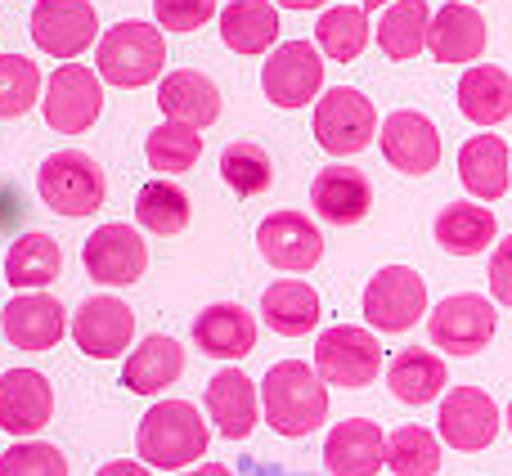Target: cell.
<instances>
[{"label": "cell", "instance_id": "cell-21", "mask_svg": "<svg viewBox=\"0 0 512 476\" xmlns=\"http://www.w3.org/2000/svg\"><path fill=\"white\" fill-rule=\"evenodd\" d=\"M310 203L328 225H360L373 207V185L360 167H324L310 185Z\"/></svg>", "mask_w": 512, "mask_h": 476}, {"label": "cell", "instance_id": "cell-41", "mask_svg": "<svg viewBox=\"0 0 512 476\" xmlns=\"http://www.w3.org/2000/svg\"><path fill=\"white\" fill-rule=\"evenodd\" d=\"M153 18L162 32H198L216 18V0H153Z\"/></svg>", "mask_w": 512, "mask_h": 476}, {"label": "cell", "instance_id": "cell-47", "mask_svg": "<svg viewBox=\"0 0 512 476\" xmlns=\"http://www.w3.org/2000/svg\"><path fill=\"white\" fill-rule=\"evenodd\" d=\"M364 9H382V5H396V0H360Z\"/></svg>", "mask_w": 512, "mask_h": 476}, {"label": "cell", "instance_id": "cell-2", "mask_svg": "<svg viewBox=\"0 0 512 476\" xmlns=\"http://www.w3.org/2000/svg\"><path fill=\"white\" fill-rule=\"evenodd\" d=\"M207 441H212V432H207L198 405H189V400H158L140 418L135 450H140V463H149V468L180 472L203 459Z\"/></svg>", "mask_w": 512, "mask_h": 476}, {"label": "cell", "instance_id": "cell-24", "mask_svg": "<svg viewBox=\"0 0 512 476\" xmlns=\"http://www.w3.org/2000/svg\"><path fill=\"white\" fill-rule=\"evenodd\" d=\"M427 50L441 63H472L486 54V18L468 5V0H450L445 9L432 14V32H427Z\"/></svg>", "mask_w": 512, "mask_h": 476}, {"label": "cell", "instance_id": "cell-16", "mask_svg": "<svg viewBox=\"0 0 512 476\" xmlns=\"http://www.w3.org/2000/svg\"><path fill=\"white\" fill-rule=\"evenodd\" d=\"M0 333L9 337V346L18 351H50L59 346V337L68 333V315L54 297L45 292H18L5 310H0Z\"/></svg>", "mask_w": 512, "mask_h": 476}, {"label": "cell", "instance_id": "cell-44", "mask_svg": "<svg viewBox=\"0 0 512 476\" xmlns=\"http://www.w3.org/2000/svg\"><path fill=\"white\" fill-rule=\"evenodd\" d=\"M185 476H234V472L221 468V463H198V468H189Z\"/></svg>", "mask_w": 512, "mask_h": 476}, {"label": "cell", "instance_id": "cell-49", "mask_svg": "<svg viewBox=\"0 0 512 476\" xmlns=\"http://www.w3.org/2000/svg\"><path fill=\"white\" fill-rule=\"evenodd\" d=\"M468 5H472V0H468Z\"/></svg>", "mask_w": 512, "mask_h": 476}, {"label": "cell", "instance_id": "cell-7", "mask_svg": "<svg viewBox=\"0 0 512 476\" xmlns=\"http://www.w3.org/2000/svg\"><path fill=\"white\" fill-rule=\"evenodd\" d=\"M315 369H319V378L333 382V387L360 391L382 373V346L369 328L333 324V328H324L315 342Z\"/></svg>", "mask_w": 512, "mask_h": 476}, {"label": "cell", "instance_id": "cell-15", "mask_svg": "<svg viewBox=\"0 0 512 476\" xmlns=\"http://www.w3.org/2000/svg\"><path fill=\"white\" fill-rule=\"evenodd\" d=\"M382 158L400 171V176H427L441 162V131L432 126V117L400 108V113L382 117Z\"/></svg>", "mask_w": 512, "mask_h": 476}, {"label": "cell", "instance_id": "cell-25", "mask_svg": "<svg viewBox=\"0 0 512 476\" xmlns=\"http://www.w3.org/2000/svg\"><path fill=\"white\" fill-rule=\"evenodd\" d=\"M158 104L171 122H185L194 131H207V126L221 117V90H216L212 77L194 68H180V72H167L158 86Z\"/></svg>", "mask_w": 512, "mask_h": 476}, {"label": "cell", "instance_id": "cell-26", "mask_svg": "<svg viewBox=\"0 0 512 476\" xmlns=\"http://www.w3.org/2000/svg\"><path fill=\"white\" fill-rule=\"evenodd\" d=\"M180 373H185V346L167 333H153L126 355L122 382H126V391H135V396H158V391H167Z\"/></svg>", "mask_w": 512, "mask_h": 476}, {"label": "cell", "instance_id": "cell-12", "mask_svg": "<svg viewBox=\"0 0 512 476\" xmlns=\"http://www.w3.org/2000/svg\"><path fill=\"white\" fill-rule=\"evenodd\" d=\"M99 18L90 0H36L32 9V41L50 59H77L95 45Z\"/></svg>", "mask_w": 512, "mask_h": 476}, {"label": "cell", "instance_id": "cell-18", "mask_svg": "<svg viewBox=\"0 0 512 476\" xmlns=\"http://www.w3.org/2000/svg\"><path fill=\"white\" fill-rule=\"evenodd\" d=\"M72 337L90 360H117L135 337V315L117 297H90L72 319Z\"/></svg>", "mask_w": 512, "mask_h": 476}, {"label": "cell", "instance_id": "cell-42", "mask_svg": "<svg viewBox=\"0 0 512 476\" xmlns=\"http://www.w3.org/2000/svg\"><path fill=\"white\" fill-rule=\"evenodd\" d=\"M486 279H490V297H495L499 306L512 310V238H499V243H495Z\"/></svg>", "mask_w": 512, "mask_h": 476}, {"label": "cell", "instance_id": "cell-32", "mask_svg": "<svg viewBox=\"0 0 512 476\" xmlns=\"http://www.w3.org/2000/svg\"><path fill=\"white\" fill-rule=\"evenodd\" d=\"M445 382H450L445 360L436 351H423V346H409L387 364V387L405 405H427V400L445 396Z\"/></svg>", "mask_w": 512, "mask_h": 476}, {"label": "cell", "instance_id": "cell-35", "mask_svg": "<svg viewBox=\"0 0 512 476\" xmlns=\"http://www.w3.org/2000/svg\"><path fill=\"white\" fill-rule=\"evenodd\" d=\"M135 221L144 225L149 234H185L189 230V194L171 180H149L135 198Z\"/></svg>", "mask_w": 512, "mask_h": 476}, {"label": "cell", "instance_id": "cell-10", "mask_svg": "<svg viewBox=\"0 0 512 476\" xmlns=\"http://www.w3.org/2000/svg\"><path fill=\"white\" fill-rule=\"evenodd\" d=\"M324 86V59L310 41H283L261 68V90L274 108H306Z\"/></svg>", "mask_w": 512, "mask_h": 476}, {"label": "cell", "instance_id": "cell-5", "mask_svg": "<svg viewBox=\"0 0 512 476\" xmlns=\"http://www.w3.org/2000/svg\"><path fill=\"white\" fill-rule=\"evenodd\" d=\"M378 135V108L351 86H333L315 99V144L333 158L364 153Z\"/></svg>", "mask_w": 512, "mask_h": 476}, {"label": "cell", "instance_id": "cell-13", "mask_svg": "<svg viewBox=\"0 0 512 476\" xmlns=\"http://www.w3.org/2000/svg\"><path fill=\"white\" fill-rule=\"evenodd\" d=\"M81 261H86V274L95 283H108V288H131V283L149 270V247H144V238L135 234L131 225L113 221V225H99V230L86 238Z\"/></svg>", "mask_w": 512, "mask_h": 476}, {"label": "cell", "instance_id": "cell-36", "mask_svg": "<svg viewBox=\"0 0 512 476\" xmlns=\"http://www.w3.org/2000/svg\"><path fill=\"white\" fill-rule=\"evenodd\" d=\"M144 158H149L153 171H162V176H180V171L198 167V158H203V131H194V126L185 122H162L158 131H149V140H144Z\"/></svg>", "mask_w": 512, "mask_h": 476}, {"label": "cell", "instance_id": "cell-11", "mask_svg": "<svg viewBox=\"0 0 512 476\" xmlns=\"http://www.w3.org/2000/svg\"><path fill=\"white\" fill-rule=\"evenodd\" d=\"M499 405L481 387H454L441 396V414H436V432L445 445H454L459 454H481L495 445L499 436Z\"/></svg>", "mask_w": 512, "mask_h": 476}, {"label": "cell", "instance_id": "cell-48", "mask_svg": "<svg viewBox=\"0 0 512 476\" xmlns=\"http://www.w3.org/2000/svg\"><path fill=\"white\" fill-rule=\"evenodd\" d=\"M504 423H508V432H512V400H508V414H504Z\"/></svg>", "mask_w": 512, "mask_h": 476}, {"label": "cell", "instance_id": "cell-40", "mask_svg": "<svg viewBox=\"0 0 512 476\" xmlns=\"http://www.w3.org/2000/svg\"><path fill=\"white\" fill-rule=\"evenodd\" d=\"M0 476H68V459L59 454V445L18 441L0 454Z\"/></svg>", "mask_w": 512, "mask_h": 476}, {"label": "cell", "instance_id": "cell-34", "mask_svg": "<svg viewBox=\"0 0 512 476\" xmlns=\"http://www.w3.org/2000/svg\"><path fill=\"white\" fill-rule=\"evenodd\" d=\"M315 41H319V50L337 63L360 59L364 45H369V14H364V5L324 9V18L315 23Z\"/></svg>", "mask_w": 512, "mask_h": 476}, {"label": "cell", "instance_id": "cell-1", "mask_svg": "<svg viewBox=\"0 0 512 476\" xmlns=\"http://www.w3.org/2000/svg\"><path fill=\"white\" fill-rule=\"evenodd\" d=\"M261 414L288 441L319 432L328 418V382L319 378V369H310L306 360H279L270 364L261 382Z\"/></svg>", "mask_w": 512, "mask_h": 476}, {"label": "cell", "instance_id": "cell-33", "mask_svg": "<svg viewBox=\"0 0 512 476\" xmlns=\"http://www.w3.org/2000/svg\"><path fill=\"white\" fill-rule=\"evenodd\" d=\"M427 32H432V5L427 0H396V5L382 9L378 45L387 59L405 63L418 59V50L427 45Z\"/></svg>", "mask_w": 512, "mask_h": 476}, {"label": "cell", "instance_id": "cell-20", "mask_svg": "<svg viewBox=\"0 0 512 476\" xmlns=\"http://www.w3.org/2000/svg\"><path fill=\"white\" fill-rule=\"evenodd\" d=\"M207 414L216 418V432L225 441H248L256 418H261V396L256 382L243 369H221L216 378H207Z\"/></svg>", "mask_w": 512, "mask_h": 476}, {"label": "cell", "instance_id": "cell-46", "mask_svg": "<svg viewBox=\"0 0 512 476\" xmlns=\"http://www.w3.org/2000/svg\"><path fill=\"white\" fill-rule=\"evenodd\" d=\"M9 216H14V203H9V198H5V189H0V230H5V225H9Z\"/></svg>", "mask_w": 512, "mask_h": 476}, {"label": "cell", "instance_id": "cell-17", "mask_svg": "<svg viewBox=\"0 0 512 476\" xmlns=\"http://www.w3.org/2000/svg\"><path fill=\"white\" fill-rule=\"evenodd\" d=\"M54 418V387L36 369L0 373V427L9 436H36Z\"/></svg>", "mask_w": 512, "mask_h": 476}, {"label": "cell", "instance_id": "cell-6", "mask_svg": "<svg viewBox=\"0 0 512 476\" xmlns=\"http://www.w3.org/2000/svg\"><path fill=\"white\" fill-rule=\"evenodd\" d=\"M41 108H45V126L59 135H81L99 122L104 113V77L81 63H63L50 72L41 90Z\"/></svg>", "mask_w": 512, "mask_h": 476}, {"label": "cell", "instance_id": "cell-29", "mask_svg": "<svg viewBox=\"0 0 512 476\" xmlns=\"http://www.w3.org/2000/svg\"><path fill=\"white\" fill-rule=\"evenodd\" d=\"M63 274V247L50 234H23L5 252V283L18 292H45Z\"/></svg>", "mask_w": 512, "mask_h": 476}, {"label": "cell", "instance_id": "cell-3", "mask_svg": "<svg viewBox=\"0 0 512 476\" xmlns=\"http://www.w3.org/2000/svg\"><path fill=\"white\" fill-rule=\"evenodd\" d=\"M167 68V36L153 23H117L104 32L95 50V72L108 81V86L122 90H140L149 81L162 77Z\"/></svg>", "mask_w": 512, "mask_h": 476}, {"label": "cell", "instance_id": "cell-30", "mask_svg": "<svg viewBox=\"0 0 512 476\" xmlns=\"http://www.w3.org/2000/svg\"><path fill=\"white\" fill-rule=\"evenodd\" d=\"M432 234H436V243H441V252L481 256L490 243H495L499 225H495V212H490L486 203H450V207H441Z\"/></svg>", "mask_w": 512, "mask_h": 476}, {"label": "cell", "instance_id": "cell-38", "mask_svg": "<svg viewBox=\"0 0 512 476\" xmlns=\"http://www.w3.org/2000/svg\"><path fill=\"white\" fill-rule=\"evenodd\" d=\"M221 176L239 198H256V194L270 189L274 162H270V153H265L261 144L239 140V144H230V149L221 153Z\"/></svg>", "mask_w": 512, "mask_h": 476}, {"label": "cell", "instance_id": "cell-14", "mask_svg": "<svg viewBox=\"0 0 512 476\" xmlns=\"http://www.w3.org/2000/svg\"><path fill=\"white\" fill-rule=\"evenodd\" d=\"M256 247H261V256L274 270L306 274V270H315L319 256H324V234L301 212H270L256 225Z\"/></svg>", "mask_w": 512, "mask_h": 476}, {"label": "cell", "instance_id": "cell-37", "mask_svg": "<svg viewBox=\"0 0 512 476\" xmlns=\"http://www.w3.org/2000/svg\"><path fill=\"white\" fill-rule=\"evenodd\" d=\"M387 468L396 476H436L441 472V436L409 423L387 436Z\"/></svg>", "mask_w": 512, "mask_h": 476}, {"label": "cell", "instance_id": "cell-8", "mask_svg": "<svg viewBox=\"0 0 512 476\" xmlns=\"http://www.w3.org/2000/svg\"><path fill=\"white\" fill-rule=\"evenodd\" d=\"M427 310V283L409 265H382L364 283V319L378 333H409Z\"/></svg>", "mask_w": 512, "mask_h": 476}, {"label": "cell", "instance_id": "cell-31", "mask_svg": "<svg viewBox=\"0 0 512 476\" xmlns=\"http://www.w3.org/2000/svg\"><path fill=\"white\" fill-rule=\"evenodd\" d=\"M319 292L301 279H279L261 292V319L279 337H301L319 324Z\"/></svg>", "mask_w": 512, "mask_h": 476}, {"label": "cell", "instance_id": "cell-43", "mask_svg": "<svg viewBox=\"0 0 512 476\" xmlns=\"http://www.w3.org/2000/svg\"><path fill=\"white\" fill-rule=\"evenodd\" d=\"M95 476H149V463H135V459H117V463H104Z\"/></svg>", "mask_w": 512, "mask_h": 476}, {"label": "cell", "instance_id": "cell-4", "mask_svg": "<svg viewBox=\"0 0 512 476\" xmlns=\"http://www.w3.org/2000/svg\"><path fill=\"white\" fill-rule=\"evenodd\" d=\"M36 194L50 212L59 216H95L108 198V180H104V167H99L90 153L81 149H63V153H50L36 171Z\"/></svg>", "mask_w": 512, "mask_h": 476}, {"label": "cell", "instance_id": "cell-45", "mask_svg": "<svg viewBox=\"0 0 512 476\" xmlns=\"http://www.w3.org/2000/svg\"><path fill=\"white\" fill-rule=\"evenodd\" d=\"M279 9H319V5H328V0H274Z\"/></svg>", "mask_w": 512, "mask_h": 476}, {"label": "cell", "instance_id": "cell-27", "mask_svg": "<svg viewBox=\"0 0 512 476\" xmlns=\"http://www.w3.org/2000/svg\"><path fill=\"white\" fill-rule=\"evenodd\" d=\"M279 5L274 0H234L221 9V41L234 54H270L279 41Z\"/></svg>", "mask_w": 512, "mask_h": 476}, {"label": "cell", "instance_id": "cell-19", "mask_svg": "<svg viewBox=\"0 0 512 476\" xmlns=\"http://www.w3.org/2000/svg\"><path fill=\"white\" fill-rule=\"evenodd\" d=\"M324 463L333 476H378L387 463V436L373 418H346L328 432Z\"/></svg>", "mask_w": 512, "mask_h": 476}, {"label": "cell", "instance_id": "cell-23", "mask_svg": "<svg viewBox=\"0 0 512 476\" xmlns=\"http://www.w3.org/2000/svg\"><path fill=\"white\" fill-rule=\"evenodd\" d=\"M459 180L477 203H499L512 185V153L499 135H472L459 149Z\"/></svg>", "mask_w": 512, "mask_h": 476}, {"label": "cell", "instance_id": "cell-39", "mask_svg": "<svg viewBox=\"0 0 512 476\" xmlns=\"http://www.w3.org/2000/svg\"><path fill=\"white\" fill-rule=\"evenodd\" d=\"M41 68L23 54H5L0 59V117H23L41 104Z\"/></svg>", "mask_w": 512, "mask_h": 476}, {"label": "cell", "instance_id": "cell-9", "mask_svg": "<svg viewBox=\"0 0 512 476\" xmlns=\"http://www.w3.org/2000/svg\"><path fill=\"white\" fill-rule=\"evenodd\" d=\"M495 328L499 315L490 306V297H481V292H454L427 315V337L445 355H477L481 346H490Z\"/></svg>", "mask_w": 512, "mask_h": 476}, {"label": "cell", "instance_id": "cell-22", "mask_svg": "<svg viewBox=\"0 0 512 476\" xmlns=\"http://www.w3.org/2000/svg\"><path fill=\"white\" fill-rule=\"evenodd\" d=\"M194 346L212 360H243L256 351V319L239 301H216L194 319Z\"/></svg>", "mask_w": 512, "mask_h": 476}, {"label": "cell", "instance_id": "cell-28", "mask_svg": "<svg viewBox=\"0 0 512 476\" xmlns=\"http://www.w3.org/2000/svg\"><path fill=\"white\" fill-rule=\"evenodd\" d=\"M459 113L477 126H499L512 117V77L499 63H477L459 81Z\"/></svg>", "mask_w": 512, "mask_h": 476}]
</instances>
